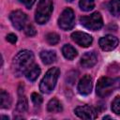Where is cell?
Returning a JSON list of instances; mask_svg holds the SVG:
<instances>
[{
    "label": "cell",
    "instance_id": "obj_28",
    "mask_svg": "<svg viewBox=\"0 0 120 120\" xmlns=\"http://www.w3.org/2000/svg\"><path fill=\"white\" fill-rule=\"evenodd\" d=\"M67 1H69V2H71V1H73V0H67Z\"/></svg>",
    "mask_w": 120,
    "mask_h": 120
},
{
    "label": "cell",
    "instance_id": "obj_23",
    "mask_svg": "<svg viewBox=\"0 0 120 120\" xmlns=\"http://www.w3.org/2000/svg\"><path fill=\"white\" fill-rule=\"evenodd\" d=\"M31 99L33 101V103L36 106H39L42 103V98L40 95H38V93H32L31 95Z\"/></svg>",
    "mask_w": 120,
    "mask_h": 120
},
{
    "label": "cell",
    "instance_id": "obj_2",
    "mask_svg": "<svg viewBox=\"0 0 120 120\" xmlns=\"http://www.w3.org/2000/svg\"><path fill=\"white\" fill-rule=\"evenodd\" d=\"M118 88H120V78L101 77L97 83V94L100 98H106Z\"/></svg>",
    "mask_w": 120,
    "mask_h": 120
},
{
    "label": "cell",
    "instance_id": "obj_17",
    "mask_svg": "<svg viewBox=\"0 0 120 120\" xmlns=\"http://www.w3.org/2000/svg\"><path fill=\"white\" fill-rule=\"evenodd\" d=\"M0 102L3 109H8L11 105V98L9 94L7 93L5 90H1L0 92Z\"/></svg>",
    "mask_w": 120,
    "mask_h": 120
},
{
    "label": "cell",
    "instance_id": "obj_9",
    "mask_svg": "<svg viewBox=\"0 0 120 120\" xmlns=\"http://www.w3.org/2000/svg\"><path fill=\"white\" fill-rule=\"evenodd\" d=\"M72 40L82 47H89L93 42V38L84 32H74L71 34Z\"/></svg>",
    "mask_w": 120,
    "mask_h": 120
},
{
    "label": "cell",
    "instance_id": "obj_13",
    "mask_svg": "<svg viewBox=\"0 0 120 120\" xmlns=\"http://www.w3.org/2000/svg\"><path fill=\"white\" fill-rule=\"evenodd\" d=\"M40 58L45 65H50L56 60V53L53 51H42L40 52Z\"/></svg>",
    "mask_w": 120,
    "mask_h": 120
},
{
    "label": "cell",
    "instance_id": "obj_12",
    "mask_svg": "<svg viewBox=\"0 0 120 120\" xmlns=\"http://www.w3.org/2000/svg\"><path fill=\"white\" fill-rule=\"evenodd\" d=\"M98 62L97 54L94 52H87L82 54L81 58V65L84 68H90L94 67Z\"/></svg>",
    "mask_w": 120,
    "mask_h": 120
},
{
    "label": "cell",
    "instance_id": "obj_1",
    "mask_svg": "<svg viewBox=\"0 0 120 120\" xmlns=\"http://www.w3.org/2000/svg\"><path fill=\"white\" fill-rule=\"evenodd\" d=\"M34 54L31 51L22 50L19 52L13 59L12 68L17 76L25 74V72L34 65Z\"/></svg>",
    "mask_w": 120,
    "mask_h": 120
},
{
    "label": "cell",
    "instance_id": "obj_4",
    "mask_svg": "<svg viewBox=\"0 0 120 120\" xmlns=\"http://www.w3.org/2000/svg\"><path fill=\"white\" fill-rule=\"evenodd\" d=\"M52 0H39L37 10H36V22L39 24L46 23L51 18L52 12Z\"/></svg>",
    "mask_w": 120,
    "mask_h": 120
},
{
    "label": "cell",
    "instance_id": "obj_25",
    "mask_svg": "<svg viewBox=\"0 0 120 120\" xmlns=\"http://www.w3.org/2000/svg\"><path fill=\"white\" fill-rule=\"evenodd\" d=\"M7 40H8V42L14 44V43H16V41H17V36H16L15 34L10 33V34H8V35L7 36Z\"/></svg>",
    "mask_w": 120,
    "mask_h": 120
},
{
    "label": "cell",
    "instance_id": "obj_10",
    "mask_svg": "<svg viewBox=\"0 0 120 120\" xmlns=\"http://www.w3.org/2000/svg\"><path fill=\"white\" fill-rule=\"evenodd\" d=\"M93 87V81L90 75H84L78 83V91L82 96H87L91 93Z\"/></svg>",
    "mask_w": 120,
    "mask_h": 120
},
{
    "label": "cell",
    "instance_id": "obj_7",
    "mask_svg": "<svg viewBox=\"0 0 120 120\" xmlns=\"http://www.w3.org/2000/svg\"><path fill=\"white\" fill-rule=\"evenodd\" d=\"M9 20H10L12 25L17 30H22L25 26L27 17H26V15L22 11H21V10H14V11H12L10 13Z\"/></svg>",
    "mask_w": 120,
    "mask_h": 120
},
{
    "label": "cell",
    "instance_id": "obj_14",
    "mask_svg": "<svg viewBox=\"0 0 120 120\" xmlns=\"http://www.w3.org/2000/svg\"><path fill=\"white\" fill-rule=\"evenodd\" d=\"M40 74V68L38 65H33L26 72H25V77L28 81L30 82H34L38 79V77Z\"/></svg>",
    "mask_w": 120,
    "mask_h": 120
},
{
    "label": "cell",
    "instance_id": "obj_15",
    "mask_svg": "<svg viewBox=\"0 0 120 120\" xmlns=\"http://www.w3.org/2000/svg\"><path fill=\"white\" fill-rule=\"evenodd\" d=\"M62 53L68 60H72L77 56V51L74 47H72L69 44H66L62 48Z\"/></svg>",
    "mask_w": 120,
    "mask_h": 120
},
{
    "label": "cell",
    "instance_id": "obj_18",
    "mask_svg": "<svg viewBox=\"0 0 120 120\" xmlns=\"http://www.w3.org/2000/svg\"><path fill=\"white\" fill-rule=\"evenodd\" d=\"M108 8L112 16L117 17L120 15V0H111Z\"/></svg>",
    "mask_w": 120,
    "mask_h": 120
},
{
    "label": "cell",
    "instance_id": "obj_8",
    "mask_svg": "<svg viewBox=\"0 0 120 120\" xmlns=\"http://www.w3.org/2000/svg\"><path fill=\"white\" fill-rule=\"evenodd\" d=\"M118 42H119V40L116 37H114L112 35H107L99 39L98 44H99V47L101 50L110 52V51L114 50L117 47Z\"/></svg>",
    "mask_w": 120,
    "mask_h": 120
},
{
    "label": "cell",
    "instance_id": "obj_26",
    "mask_svg": "<svg viewBox=\"0 0 120 120\" xmlns=\"http://www.w3.org/2000/svg\"><path fill=\"white\" fill-rule=\"evenodd\" d=\"M27 8H30L33 5H34V3L36 2V0H20Z\"/></svg>",
    "mask_w": 120,
    "mask_h": 120
},
{
    "label": "cell",
    "instance_id": "obj_24",
    "mask_svg": "<svg viewBox=\"0 0 120 120\" xmlns=\"http://www.w3.org/2000/svg\"><path fill=\"white\" fill-rule=\"evenodd\" d=\"M24 32H25V34H26L28 37H33V36H35V35L37 34V31H36L35 27H34L32 24L27 25V26L25 27V29H24Z\"/></svg>",
    "mask_w": 120,
    "mask_h": 120
},
{
    "label": "cell",
    "instance_id": "obj_27",
    "mask_svg": "<svg viewBox=\"0 0 120 120\" xmlns=\"http://www.w3.org/2000/svg\"><path fill=\"white\" fill-rule=\"evenodd\" d=\"M2 119H8V117H7V116H2Z\"/></svg>",
    "mask_w": 120,
    "mask_h": 120
},
{
    "label": "cell",
    "instance_id": "obj_16",
    "mask_svg": "<svg viewBox=\"0 0 120 120\" xmlns=\"http://www.w3.org/2000/svg\"><path fill=\"white\" fill-rule=\"evenodd\" d=\"M47 110L50 112H60L63 110V107L60 101L56 98H52L47 105Z\"/></svg>",
    "mask_w": 120,
    "mask_h": 120
},
{
    "label": "cell",
    "instance_id": "obj_21",
    "mask_svg": "<svg viewBox=\"0 0 120 120\" xmlns=\"http://www.w3.org/2000/svg\"><path fill=\"white\" fill-rule=\"evenodd\" d=\"M46 40L50 45H55L60 40V36L54 32H51L46 35Z\"/></svg>",
    "mask_w": 120,
    "mask_h": 120
},
{
    "label": "cell",
    "instance_id": "obj_20",
    "mask_svg": "<svg viewBox=\"0 0 120 120\" xmlns=\"http://www.w3.org/2000/svg\"><path fill=\"white\" fill-rule=\"evenodd\" d=\"M16 109L18 112H24L27 109H28V101H27V98L23 96V97H21L17 102V106H16Z\"/></svg>",
    "mask_w": 120,
    "mask_h": 120
},
{
    "label": "cell",
    "instance_id": "obj_3",
    "mask_svg": "<svg viewBox=\"0 0 120 120\" xmlns=\"http://www.w3.org/2000/svg\"><path fill=\"white\" fill-rule=\"evenodd\" d=\"M59 75H60V69L58 68L55 67L50 68L40 82L39 90L44 94L51 93L56 85V82Z\"/></svg>",
    "mask_w": 120,
    "mask_h": 120
},
{
    "label": "cell",
    "instance_id": "obj_19",
    "mask_svg": "<svg viewBox=\"0 0 120 120\" xmlns=\"http://www.w3.org/2000/svg\"><path fill=\"white\" fill-rule=\"evenodd\" d=\"M79 6L83 11H90L95 8V0H80Z\"/></svg>",
    "mask_w": 120,
    "mask_h": 120
},
{
    "label": "cell",
    "instance_id": "obj_11",
    "mask_svg": "<svg viewBox=\"0 0 120 120\" xmlns=\"http://www.w3.org/2000/svg\"><path fill=\"white\" fill-rule=\"evenodd\" d=\"M75 114L82 118V119H86V120H90V119H94L97 115L95 110L87 105H82V106H78L75 108L74 110Z\"/></svg>",
    "mask_w": 120,
    "mask_h": 120
},
{
    "label": "cell",
    "instance_id": "obj_22",
    "mask_svg": "<svg viewBox=\"0 0 120 120\" xmlns=\"http://www.w3.org/2000/svg\"><path fill=\"white\" fill-rule=\"evenodd\" d=\"M112 111L115 114H120V97H116L112 102Z\"/></svg>",
    "mask_w": 120,
    "mask_h": 120
},
{
    "label": "cell",
    "instance_id": "obj_6",
    "mask_svg": "<svg viewBox=\"0 0 120 120\" xmlns=\"http://www.w3.org/2000/svg\"><path fill=\"white\" fill-rule=\"evenodd\" d=\"M75 24V15L74 11L70 8H67L61 13L58 19V25L61 29L68 31L73 28Z\"/></svg>",
    "mask_w": 120,
    "mask_h": 120
},
{
    "label": "cell",
    "instance_id": "obj_5",
    "mask_svg": "<svg viewBox=\"0 0 120 120\" xmlns=\"http://www.w3.org/2000/svg\"><path fill=\"white\" fill-rule=\"evenodd\" d=\"M80 22L82 25H83L85 28L92 30V31H97L99 30L103 26V20L102 16L100 15L99 12H94L88 16H82L80 18Z\"/></svg>",
    "mask_w": 120,
    "mask_h": 120
}]
</instances>
